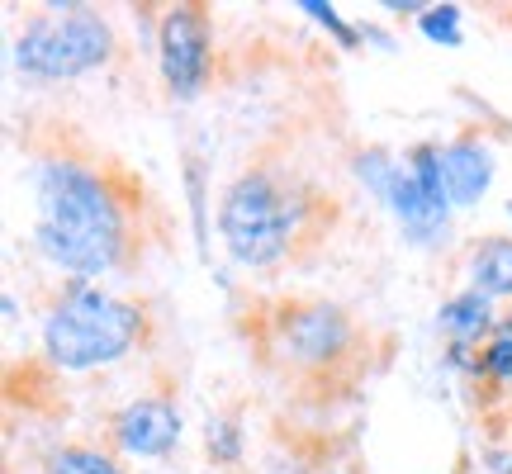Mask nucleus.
Returning a JSON list of instances; mask_svg holds the SVG:
<instances>
[{
  "instance_id": "obj_1",
  "label": "nucleus",
  "mask_w": 512,
  "mask_h": 474,
  "mask_svg": "<svg viewBox=\"0 0 512 474\" xmlns=\"http://www.w3.org/2000/svg\"><path fill=\"white\" fill-rule=\"evenodd\" d=\"M38 223L34 242L53 266L72 271L76 280L114 271L128 252V209L105 171L76 162V157H48L38 166Z\"/></svg>"
},
{
  "instance_id": "obj_2",
  "label": "nucleus",
  "mask_w": 512,
  "mask_h": 474,
  "mask_svg": "<svg viewBox=\"0 0 512 474\" xmlns=\"http://www.w3.org/2000/svg\"><path fill=\"white\" fill-rule=\"evenodd\" d=\"M143 342V309L76 280L43 323V351L57 370H95Z\"/></svg>"
},
{
  "instance_id": "obj_4",
  "label": "nucleus",
  "mask_w": 512,
  "mask_h": 474,
  "mask_svg": "<svg viewBox=\"0 0 512 474\" xmlns=\"http://www.w3.org/2000/svg\"><path fill=\"white\" fill-rule=\"evenodd\" d=\"M114 48L110 24L91 10H62V15H43L24 24L15 38V62L19 72L38 76V81H72L81 72H95Z\"/></svg>"
},
{
  "instance_id": "obj_5",
  "label": "nucleus",
  "mask_w": 512,
  "mask_h": 474,
  "mask_svg": "<svg viewBox=\"0 0 512 474\" xmlns=\"http://www.w3.org/2000/svg\"><path fill=\"white\" fill-rule=\"evenodd\" d=\"M356 347V328L337 304H294L275 323V351L294 370H328Z\"/></svg>"
},
{
  "instance_id": "obj_10",
  "label": "nucleus",
  "mask_w": 512,
  "mask_h": 474,
  "mask_svg": "<svg viewBox=\"0 0 512 474\" xmlns=\"http://www.w3.org/2000/svg\"><path fill=\"white\" fill-rule=\"evenodd\" d=\"M470 280L484 299L512 294V237H484L470 247Z\"/></svg>"
},
{
  "instance_id": "obj_6",
  "label": "nucleus",
  "mask_w": 512,
  "mask_h": 474,
  "mask_svg": "<svg viewBox=\"0 0 512 474\" xmlns=\"http://www.w3.org/2000/svg\"><path fill=\"white\" fill-rule=\"evenodd\" d=\"M204 72H209V24H204V10L195 5H176L171 15L162 19V76L171 95H200Z\"/></svg>"
},
{
  "instance_id": "obj_11",
  "label": "nucleus",
  "mask_w": 512,
  "mask_h": 474,
  "mask_svg": "<svg viewBox=\"0 0 512 474\" xmlns=\"http://www.w3.org/2000/svg\"><path fill=\"white\" fill-rule=\"evenodd\" d=\"M441 328L456 337V347H470L479 332L489 328V299L479 290H470V294H460V299H451L446 309H441Z\"/></svg>"
},
{
  "instance_id": "obj_8",
  "label": "nucleus",
  "mask_w": 512,
  "mask_h": 474,
  "mask_svg": "<svg viewBox=\"0 0 512 474\" xmlns=\"http://www.w3.org/2000/svg\"><path fill=\"white\" fill-rule=\"evenodd\" d=\"M114 441L128 456H166L181 441V413L166 399H138L114 418Z\"/></svg>"
},
{
  "instance_id": "obj_9",
  "label": "nucleus",
  "mask_w": 512,
  "mask_h": 474,
  "mask_svg": "<svg viewBox=\"0 0 512 474\" xmlns=\"http://www.w3.org/2000/svg\"><path fill=\"white\" fill-rule=\"evenodd\" d=\"M441 181H446V200L451 204H475L494 181V152L475 143V138L441 147Z\"/></svg>"
},
{
  "instance_id": "obj_16",
  "label": "nucleus",
  "mask_w": 512,
  "mask_h": 474,
  "mask_svg": "<svg viewBox=\"0 0 512 474\" xmlns=\"http://www.w3.org/2000/svg\"><path fill=\"white\" fill-rule=\"evenodd\" d=\"M508 214H512V204H508Z\"/></svg>"
},
{
  "instance_id": "obj_15",
  "label": "nucleus",
  "mask_w": 512,
  "mask_h": 474,
  "mask_svg": "<svg viewBox=\"0 0 512 474\" xmlns=\"http://www.w3.org/2000/svg\"><path fill=\"white\" fill-rule=\"evenodd\" d=\"M304 10H309L313 19H323V24H328V29H332V34H337V38H342V43H356V34H351L347 24H342V19L332 15V10H328V5H323V0H304Z\"/></svg>"
},
{
  "instance_id": "obj_12",
  "label": "nucleus",
  "mask_w": 512,
  "mask_h": 474,
  "mask_svg": "<svg viewBox=\"0 0 512 474\" xmlns=\"http://www.w3.org/2000/svg\"><path fill=\"white\" fill-rule=\"evenodd\" d=\"M53 474H124L105 451H86V446H67L53 456Z\"/></svg>"
},
{
  "instance_id": "obj_13",
  "label": "nucleus",
  "mask_w": 512,
  "mask_h": 474,
  "mask_svg": "<svg viewBox=\"0 0 512 474\" xmlns=\"http://www.w3.org/2000/svg\"><path fill=\"white\" fill-rule=\"evenodd\" d=\"M489 380H508L512 384V323L498 328V337L484 347V365H479Z\"/></svg>"
},
{
  "instance_id": "obj_3",
  "label": "nucleus",
  "mask_w": 512,
  "mask_h": 474,
  "mask_svg": "<svg viewBox=\"0 0 512 474\" xmlns=\"http://www.w3.org/2000/svg\"><path fill=\"white\" fill-rule=\"evenodd\" d=\"M219 233L233 261L275 266V261H285L294 233H299V195L271 171H247L223 195Z\"/></svg>"
},
{
  "instance_id": "obj_7",
  "label": "nucleus",
  "mask_w": 512,
  "mask_h": 474,
  "mask_svg": "<svg viewBox=\"0 0 512 474\" xmlns=\"http://www.w3.org/2000/svg\"><path fill=\"white\" fill-rule=\"evenodd\" d=\"M370 176L380 185V195L389 200V209L399 214L403 233L413 237V242H437L446 233V214H451V204L437 200L432 190H422V181L408 171V166H389L380 157H370Z\"/></svg>"
},
{
  "instance_id": "obj_14",
  "label": "nucleus",
  "mask_w": 512,
  "mask_h": 474,
  "mask_svg": "<svg viewBox=\"0 0 512 474\" xmlns=\"http://www.w3.org/2000/svg\"><path fill=\"white\" fill-rule=\"evenodd\" d=\"M422 34L441 38V43H460V10L456 5H441V10H422L418 15Z\"/></svg>"
}]
</instances>
